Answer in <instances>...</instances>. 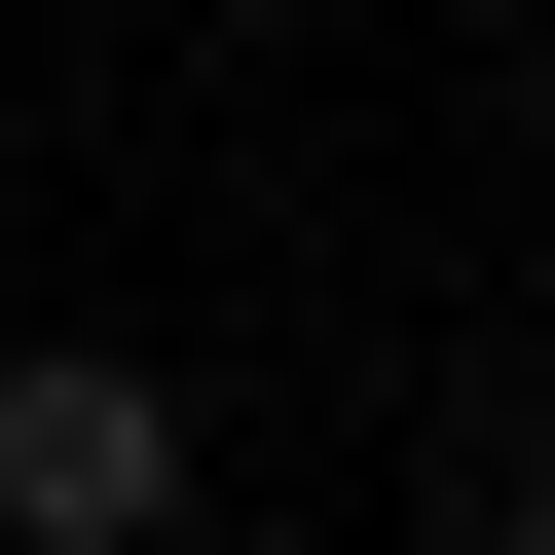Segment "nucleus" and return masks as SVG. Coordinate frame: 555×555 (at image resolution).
I'll return each mask as SVG.
<instances>
[{
  "label": "nucleus",
  "mask_w": 555,
  "mask_h": 555,
  "mask_svg": "<svg viewBox=\"0 0 555 555\" xmlns=\"http://www.w3.org/2000/svg\"><path fill=\"white\" fill-rule=\"evenodd\" d=\"M185 518V371L149 334H0V555H149Z\"/></svg>",
  "instance_id": "f257e3e1"
},
{
  "label": "nucleus",
  "mask_w": 555,
  "mask_h": 555,
  "mask_svg": "<svg viewBox=\"0 0 555 555\" xmlns=\"http://www.w3.org/2000/svg\"><path fill=\"white\" fill-rule=\"evenodd\" d=\"M518 555H555V481H518Z\"/></svg>",
  "instance_id": "f03ea898"
}]
</instances>
